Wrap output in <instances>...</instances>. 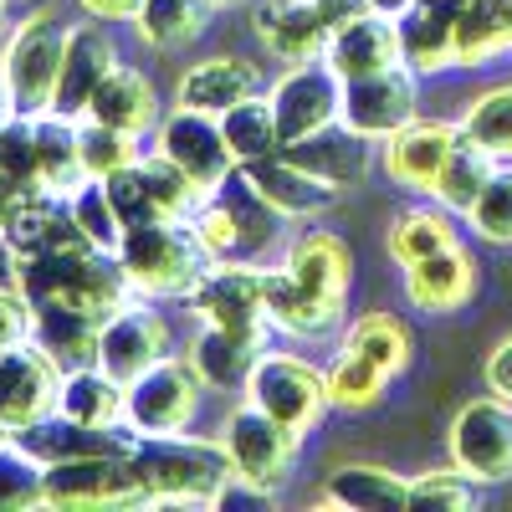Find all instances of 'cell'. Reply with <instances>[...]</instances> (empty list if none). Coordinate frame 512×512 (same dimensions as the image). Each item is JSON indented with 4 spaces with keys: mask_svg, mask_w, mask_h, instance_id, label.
<instances>
[{
    "mask_svg": "<svg viewBox=\"0 0 512 512\" xmlns=\"http://www.w3.org/2000/svg\"><path fill=\"white\" fill-rule=\"evenodd\" d=\"M67 31L72 26H62V16H52V11H31V16H21L11 26L6 47H0V72H6L11 113H21V118L52 113Z\"/></svg>",
    "mask_w": 512,
    "mask_h": 512,
    "instance_id": "4",
    "label": "cell"
},
{
    "mask_svg": "<svg viewBox=\"0 0 512 512\" xmlns=\"http://www.w3.org/2000/svg\"><path fill=\"white\" fill-rule=\"evenodd\" d=\"M36 169H41V190L72 195L88 169H82V144H77V118L62 113H36Z\"/></svg>",
    "mask_w": 512,
    "mask_h": 512,
    "instance_id": "30",
    "label": "cell"
},
{
    "mask_svg": "<svg viewBox=\"0 0 512 512\" xmlns=\"http://www.w3.org/2000/svg\"><path fill=\"white\" fill-rule=\"evenodd\" d=\"M67 205H72V221L82 226V236H88L98 251H118L123 246V216H118V205H113V195H108V185L103 180H82L72 195H67Z\"/></svg>",
    "mask_w": 512,
    "mask_h": 512,
    "instance_id": "41",
    "label": "cell"
},
{
    "mask_svg": "<svg viewBox=\"0 0 512 512\" xmlns=\"http://www.w3.org/2000/svg\"><path fill=\"white\" fill-rule=\"evenodd\" d=\"M507 11H512V0H507Z\"/></svg>",
    "mask_w": 512,
    "mask_h": 512,
    "instance_id": "59",
    "label": "cell"
},
{
    "mask_svg": "<svg viewBox=\"0 0 512 512\" xmlns=\"http://www.w3.org/2000/svg\"><path fill=\"white\" fill-rule=\"evenodd\" d=\"M256 36L277 62H318L328 52V26L313 0H256Z\"/></svg>",
    "mask_w": 512,
    "mask_h": 512,
    "instance_id": "20",
    "label": "cell"
},
{
    "mask_svg": "<svg viewBox=\"0 0 512 512\" xmlns=\"http://www.w3.org/2000/svg\"><path fill=\"white\" fill-rule=\"evenodd\" d=\"M31 297L16 287V282H0V349H11V344H26L31 338Z\"/></svg>",
    "mask_w": 512,
    "mask_h": 512,
    "instance_id": "47",
    "label": "cell"
},
{
    "mask_svg": "<svg viewBox=\"0 0 512 512\" xmlns=\"http://www.w3.org/2000/svg\"><path fill=\"white\" fill-rule=\"evenodd\" d=\"M277 108V128H282V149L318 134V128L338 123V108H344V77L328 67V57L318 62H292L277 88L267 93Z\"/></svg>",
    "mask_w": 512,
    "mask_h": 512,
    "instance_id": "12",
    "label": "cell"
},
{
    "mask_svg": "<svg viewBox=\"0 0 512 512\" xmlns=\"http://www.w3.org/2000/svg\"><path fill=\"white\" fill-rule=\"evenodd\" d=\"M77 144H82L88 180H108V175H118V169H128L139 159V134H123V128L98 123V118H77Z\"/></svg>",
    "mask_w": 512,
    "mask_h": 512,
    "instance_id": "40",
    "label": "cell"
},
{
    "mask_svg": "<svg viewBox=\"0 0 512 512\" xmlns=\"http://www.w3.org/2000/svg\"><path fill=\"white\" fill-rule=\"evenodd\" d=\"M190 308L210 328H236V333H251V338L272 333V318H267V272L251 267V262H210V272L190 292Z\"/></svg>",
    "mask_w": 512,
    "mask_h": 512,
    "instance_id": "8",
    "label": "cell"
},
{
    "mask_svg": "<svg viewBox=\"0 0 512 512\" xmlns=\"http://www.w3.org/2000/svg\"><path fill=\"white\" fill-rule=\"evenodd\" d=\"M149 502L128 456H77L47 466V507L88 512V507H134Z\"/></svg>",
    "mask_w": 512,
    "mask_h": 512,
    "instance_id": "10",
    "label": "cell"
},
{
    "mask_svg": "<svg viewBox=\"0 0 512 512\" xmlns=\"http://www.w3.org/2000/svg\"><path fill=\"white\" fill-rule=\"evenodd\" d=\"M128 461H134L149 502H216L221 487L236 477L221 436H139Z\"/></svg>",
    "mask_w": 512,
    "mask_h": 512,
    "instance_id": "2",
    "label": "cell"
},
{
    "mask_svg": "<svg viewBox=\"0 0 512 512\" xmlns=\"http://www.w3.org/2000/svg\"><path fill=\"white\" fill-rule=\"evenodd\" d=\"M472 231L492 246H512V164H497L492 180L482 185V195L466 210Z\"/></svg>",
    "mask_w": 512,
    "mask_h": 512,
    "instance_id": "43",
    "label": "cell"
},
{
    "mask_svg": "<svg viewBox=\"0 0 512 512\" xmlns=\"http://www.w3.org/2000/svg\"><path fill=\"white\" fill-rule=\"evenodd\" d=\"M328 507H349V512H405L410 507V482L390 466H369V461H349L333 466L323 497Z\"/></svg>",
    "mask_w": 512,
    "mask_h": 512,
    "instance_id": "26",
    "label": "cell"
},
{
    "mask_svg": "<svg viewBox=\"0 0 512 512\" xmlns=\"http://www.w3.org/2000/svg\"><path fill=\"white\" fill-rule=\"evenodd\" d=\"M400 47H405V67H415L420 77L431 72H446V67H461V52H456V16L420 0L410 16H400Z\"/></svg>",
    "mask_w": 512,
    "mask_h": 512,
    "instance_id": "27",
    "label": "cell"
},
{
    "mask_svg": "<svg viewBox=\"0 0 512 512\" xmlns=\"http://www.w3.org/2000/svg\"><path fill=\"white\" fill-rule=\"evenodd\" d=\"M210 195H216V200L231 210V221H236V231H241V256H246V262H251L256 251H267V246L277 241V231H282L287 216H282V210H277L262 190H256V180L246 175L241 164H236Z\"/></svg>",
    "mask_w": 512,
    "mask_h": 512,
    "instance_id": "28",
    "label": "cell"
},
{
    "mask_svg": "<svg viewBox=\"0 0 512 512\" xmlns=\"http://www.w3.org/2000/svg\"><path fill=\"white\" fill-rule=\"evenodd\" d=\"M6 441H11V431H6V425H0V446H6Z\"/></svg>",
    "mask_w": 512,
    "mask_h": 512,
    "instance_id": "57",
    "label": "cell"
},
{
    "mask_svg": "<svg viewBox=\"0 0 512 512\" xmlns=\"http://www.w3.org/2000/svg\"><path fill=\"white\" fill-rule=\"evenodd\" d=\"M487 390L502 395V400H512V333L502 338V344L492 349V359H487Z\"/></svg>",
    "mask_w": 512,
    "mask_h": 512,
    "instance_id": "48",
    "label": "cell"
},
{
    "mask_svg": "<svg viewBox=\"0 0 512 512\" xmlns=\"http://www.w3.org/2000/svg\"><path fill=\"white\" fill-rule=\"evenodd\" d=\"M313 6H318V16H323L328 31H338V26H349V21L369 16V0H313Z\"/></svg>",
    "mask_w": 512,
    "mask_h": 512,
    "instance_id": "49",
    "label": "cell"
},
{
    "mask_svg": "<svg viewBox=\"0 0 512 512\" xmlns=\"http://www.w3.org/2000/svg\"><path fill=\"white\" fill-rule=\"evenodd\" d=\"M26 195H31V190H26L21 180H6V175H0V241H6V226H11L16 205H21Z\"/></svg>",
    "mask_w": 512,
    "mask_h": 512,
    "instance_id": "51",
    "label": "cell"
},
{
    "mask_svg": "<svg viewBox=\"0 0 512 512\" xmlns=\"http://www.w3.org/2000/svg\"><path fill=\"white\" fill-rule=\"evenodd\" d=\"M384 390H390V374L374 359H364L359 349H344L328 364V400L338 410H369L384 400Z\"/></svg>",
    "mask_w": 512,
    "mask_h": 512,
    "instance_id": "38",
    "label": "cell"
},
{
    "mask_svg": "<svg viewBox=\"0 0 512 512\" xmlns=\"http://www.w3.org/2000/svg\"><path fill=\"white\" fill-rule=\"evenodd\" d=\"M472 292H477V262L472 251H461V241L405 267V297L420 313H456L472 303Z\"/></svg>",
    "mask_w": 512,
    "mask_h": 512,
    "instance_id": "21",
    "label": "cell"
},
{
    "mask_svg": "<svg viewBox=\"0 0 512 512\" xmlns=\"http://www.w3.org/2000/svg\"><path fill=\"white\" fill-rule=\"evenodd\" d=\"M241 390H246L251 405H262L267 415H277L297 436H308L313 425L328 415V405H333L328 400V369L297 359V354H267V349H262V359L251 364Z\"/></svg>",
    "mask_w": 512,
    "mask_h": 512,
    "instance_id": "6",
    "label": "cell"
},
{
    "mask_svg": "<svg viewBox=\"0 0 512 512\" xmlns=\"http://www.w3.org/2000/svg\"><path fill=\"white\" fill-rule=\"evenodd\" d=\"M415 6H420V0H369V11H374V16H390V21L410 16Z\"/></svg>",
    "mask_w": 512,
    "mask_h": 512,
    "instance_id": "52",
    "label": "cell"
},
{
    "mask_svg": "<svg viewBox=\"0 0 512 512\" xmlns=\"http://www.w3.org/2000/svg\"><path fill=\"white\" fill-rule=\"evenodd\" d=\"M169 354V328L154 308H144V297L139 303H123L108 323H103V338H98V364L128 384V379H139L149 364H159Z\"/></svg>",
    "mask_w": 512,
    "mask_h": 512,
    "instance_id": "16",
    "label": "cell"
},
{
    "mask_svg": "<svg viewBox=\"0 0 512 512\" xmlns=\"http://www.w3.org/2000/svg\"><path fill=\"white\" fill-rule=\"evenodd\" d=\"M328 67L354 82V77H374V72H390V67H405V47H400V21L390 16H359L349 26H338L328 36Z\"/></svg>",
    "mask_w": 512,
    "mask_h": 512,
    "instance_id": "19",
    "label": "cell"
},
{
    "mask_svg": "<svg viewBox=\"0 0 512 512\" xmlns=\"http://www.w3.org/2000/svg\"><path fill=\"white\" fill-rule=\"evenodd\" d=\"M0 256H6V246H0ZM0 272H11V267H0Z\"/></svg>",
    "mask_w": 512,
    "mask_h": 512,
    "instance_id": "58",
    "label": "cell"
},
{
    "mask_svg": "<svg viewBox=\"0 0 512 512\" xmlns=\"http://www.w3.org/2000/svg\"><path fill=\"white\" fill-rule=\"evenodd\" d=\"M47 507V461H36L21 441L0 446V512Z\"/></svg>",
    "mask_w": 512,
    "mask_h": 512,
    "instance_id": "39",
    "label": "cell"
},
{
    "mask_svg": "<svg viewBox=\"0 0 512 512\" xmlns=\"http://www.w3.org/2000/svg\"><path fill=\"white\" fill-rule=\"evenodd\" d=\"M6 36H11V0H0V47H6Z\"/></svg>",
    "mask_w": 512,
    "mask_h": 512,
    "instance_id": "53",
    "label": "cell"
},
{
    "mask_svg": "<svg viewBox=\"0 0 512 512\" xmlns=\"http://www.w3.org/2000/svg\"><path fill=\"white\" fill-rule=\"evenodd\" d=\"M431 6H441V11H451V16H461L466 6H472V0H431Z\"/></svg>",
    "mask_w": 512,
    "mask_h": 512,
    "instance_id": "55",
    "label": "cell"
},
{
    "mask_svg": "<svg viewBox=\"0 0 512 512\" xmlns=\"http://www.w3.org/2000/svg\"><path fill=\"white\" fill-rule=\"evenodd\" d=\"M11 118V93H6V72H0V123Z\"/></svg>",
    "mask_w": 512,
    "mask_h": 512,
    "instance_id": "54",
    "label": "cell"
},
{
    "mask_svg": "<svg viewBox=\"0 0 512 512\" xmlns=\"http://www.w3.org/2000/svg\"><path fill=\"white\" fill-rule=\"evenodd\" d=\"M384 246H390V256L400 267L420 262V256H431V251H446L456 246V226H451V210L446 205H420V210H405V216H395L390 236H384Z\"/></svg>",
    "mask_w": 512,
    "mask_h": 512,
    "instance_id": "37",
    "label": "cell"
},
{
    "mask_svg": "<svg viewBox=\"0 0 512 512\" xmlns=\"http://www.w3.org/2000/svg\"><path fill=\"white\" fill-rule=\"evenodd\" d=\"M118 67V47L108 26L93 16V21H77L67 31V52H62V77H57V98H52V113L62 118H82L98 93V82Z\"/></svg>",
    "mask_w": 512,
    "mask_h": 512,
    "instance_id": "15",
    "label": "cell"
},
{
    "mask_svg": "<svg viewBox=\"0 0 512 512\" xmlns=\"http://www.w3.org/2000/svg\"><path fill=\"white\" fill-rule=\"evenodd\" d=\"M82 118H98V123H113L123 128V134H149V128H159V93H154V82L139 72V67H113L103 82H98V93L88 103V113Z\"/></svg>",
    "mask_w": 512,
    "mask_h": 512,
    "instance_id": "25",
    "label": "cell"
},
{
    "mask_svg": "<svg viewBox=\"0 0 512 512\" xmlns=\"http://www.w3.org/2000/svg\"><path fill=\"white\" fill-rule=\"evenodd\" d=\"M221 128H226V144L236 154V164H251V159H267V154H282V128H277V108L272 98H246L236 103L231 113H221Z\"/></svg>",
    "mask_w": 512,
    "mask_h": 512,
    "instance_id": "35",
    "label": "cell"
},
{
    "mask_svg": "<svg viewBox=\"0 0 512 512\" xmlns=\"http://www.w3.org/2000/svg\"><path fill=\"white\" fill-rule=\"evenodd\" d=\"M420 72L415 67H390L374 77H354L344 82V108H338V123H349L364 139H390L395 128H405L415 118V98H420Z\"/></svg>",
    "mask_w": 512,
    "mask_h": 512,
    "instance_id": "14",
    "label": "cell"
},
{
    "mask_svg": "<svg viewBox=\"0 0 512 512\" xmlns=\"http://www.w3.org/2000/svg\"><path fill=\"white\" fill-rule=\"evenodd\" d=\"M154 149H159L169 164H180L200 195H210V190H216L231 169H236V154H231V144H226L221 118H216V113H200V108H180V103H175V113H169V118H159Z\"/></svg>",
    "mask_w": 512,
    "mask_h": 512,
    "instance_id": "11",
    "label": "cell"
},
{
    "mask_svg": "<svg viewBox=\"0 0 512 512\" xmlns=\"http://www.w3.org/2000/svg\"><path fill=\"white\" fill-rule=\"evenodd\" d=\"M190 226H195V236H200V246H205L210 262H246V256H241V231H236L231 210H226L216 195L200 200V210L190 216Z\"/></svg>",
    "mask_w": 512,
    "mask_h": 512,
    "instance_id": "46",
    "label": "cell"
},
{
    "mask_svg": "<svg viewBox=\"0 0 512 512\" xmlns=\"http://www.w3.org/2000/svg\"><path fill=\"white\" fill-rule=\"evenodd\" d=\"M77 6L98 21H134L144 11V0H77Z\"/></svg>",
    "mask_w": 512,
    "mask_h": 512,
    "instance_id": "50",
    "label": "cell"
},
{
    "mask_svg": "<svg viewBox=\"0 0 512 512\" xmlns=\"http://www.w3.org/2000/svg\"><path fill=\"white\" fill-rule=\"evenodd\" d=\"M31 308H36L31 338L62 364V374L82 369V364H98V338H103L108 318H98L88 308H72V303H31Z\"/></svg>",
    "mask_w": 512,
    "mask_h": 512,
    "instance_id": "24",
    "label": "cell"
},
{
    "mask_svg": "<svg viewBox=\"0 0 512 512\" xmlns=\"http://www.w3.org/2000/svg\"><path fill=\"white\" fill-rule=\"evenodd\" d=\"M210 11H216L210 0H144V11L134 16V31L154 52H180L205 36Z\"/></svg>",
    "mask_w": 512,
    "mask_h": 512,
    "instance_id": "32",
    "label": "cell"
},
{
    "mask_svg": "<svg viewBox=\"0 0 512 512\" xmlns=\"http://www.w3.org/2000/svg\"><path fill=\"white\" fill-rule=\"evenodd\" d=\"M477 477H466L461 466L451 461L446 472H420L410 477V507L415 512H461V507H472L477 502Z\"/></svg>",
    "mask_w": 512,
    "mask_h": 512,
    "instance_id": "44",
    "label": "cell"
},
{
    "mask_svg": "<svg viewBox=\"0 0 512 512\" xmlns=\"http://www.w3.org/2000/svg\"><path fill=\"white\" fill-rule=\"evenodd\" d=\"M57 395H62V364L41 349L36 338L0 349V425H6L11 436L26 431L31 420L52 415Z\"/></svg>",
    "mask_w": 512,
    "mask_h": 512,
    "instance_id": "13",
    "label": "cell"
},
{
    "mask_svg": "<svg viewBox=\"0 0 512 512\" xmlns=\"http://www.w3.org/2000/svg\"><path fill=\"white\" fill-rule=\"evenodd\" d=\"M456 139H461V128H451V123L410 118L405 128H395V134L384 139V175H390L395 185H405V190L431 195L451 149H456Z\"/></svg>",
    "mask_w": 512,
    "mask_h": 512,
    "instance_id": "17",
    "label": "cell"
},
{
    "mask_svg": "<svg viewBox=\"0 0 512 512\" xmlns=\"http://www.w3.org/2000/svg\"><path fill=\"white\" fill-rule=\"evenodd\" d=\"M282 154H287L292 164H303L308 175L338 185V190L364 185V180H369V169H374V139L354 134L349 123H328V128H318V134L287 144Z\"/></svg>",
    "mask_w": 512,
    "mask_h": 512,
    "instance_id": "18",
    "label": "cell"
},
{
    "mask_svg": "<svg viewBox=\"0 0 512 512\" xmlns=\"http://www.w3.org/2000/svg\"><path fill=\"white\" fill-rule=\"evenodd\" d=\"M221 441L231 451V466H236V477L256 482V487H272L282 492L287 477H292V466H297V431H287V425L277 415H267L262 405H251L241 400L226 425H221Z\"/></svg>",
    "mask_w": 512,
    "mask_h": 512,
    "instance_id": "7",
    "label": "cell"
},
{
    "mask_svg": "<svg viewBox=\"0 0 512 512\" xmlns=\"http://www.w3.org/2000/svg\"><path fill=\"white\" fill-rule=\"evenodd\" d=\"M246 175L256 180V190H262L287 221H313V216H328V210L338 205V185H328V180H318V175H308L303 164H292L287 154H267V159H251V164H241Z\"/></svg>",
    "mask_w": 512,
    "mask_h": 512,
    "instance_id": "22",
    "label": "cell"
},
{
    "mask_svg": "<svg viewBox=\"0 0 512 512\" xmlns=\"http://www.w3.org/2000/svg\"><path fill=\"white\" fill-rule=\"evenodd\" d=\"M451 461L466 477L487 482H512V400L482 395L472 405H461L451 420Z\"/></svg>",
    "mask_w": 512,
    "mask_h": 512,
    "instance_id": "9",
    "label": "cell"
},
{
    "mask_svg": "<svg viewBox=\"0 0 512 512\" xmlns=\"http://www.w3.org/2000/svg\"><path fill=\"white\" fill-rule=\"evenodd\" d=\"M118 262L134 282L139 297H190L195 282L210 272V256L195 236L190 221H144V226H128L123 246H118Z\"/></svg>",
    "mask_w": 512,
    "mask_h": 512,
    "instance_id": "3",
    "label": "cell"
},
{
    "mask_svg": "<svg viewBox=\"0 0 512 512\" xmlns=\"http://www.w3.org/2000/svg\"><path fill=\"white\" fill-rule=\"evenodd\" d=\"M456 128H461V123H456ZM492 169H497V154L482 149L472 134H461L456 149H451V159H446V169H441V180H436V190H431V200L446 205L451 216H466V210H472V200L482 195V185L492 180Z\"/></svg>",
    "mask_w": 512,
    "mask_h": 512,
    "instance_id": "33",
    "label": "cell"
},
{
    "mask_svg": "<svg viewBox=\"0 0 512 512\" xmlns=\"http://www.w3.org/2000/svg\"><path fill=\"white\" fill-rule=\"evenodd\" d=\"M456 52H461V67H477V62H492V57L512 52L507 0H472V6L456 16Z\"/></svg>",
    "mask_w": 512,
    "mask_h": 512,
    "instance_id": "34",
    "label": "cell"
},
{
    "mask_svg": "<svg viewBox=\"0 0 512 512\" xmlns=\"http://www.w3.org/2000/svg\"><path fill=\"white\" fill-rule=\"evenodd\" d=\"M0 175L21 180L26 190H41V169H36V123L11 113L0 123Z\"/></svg>",
    "mask_w": 512,
    "mask_h": 512,
    "instance_id": "45",
    "label": "cell"
},
{
    "mask_svg": "<svg viewBox=\"0 0 512 512\" xmlns=\"http://www.w3.org/2000/svg\"><path fill=\"white\" fill-rule=\"evenodd\" d=\"M210 6H216V11H226V6H246V0H210Z\"/></svg>",
    "mask_w": 512,
    "mask_h": 512,
    "instance_id": "56",
    "label": "cell"
},
{
    "mask_svg": "<svg viewBox=\"0 0 512 512\" xmlns=\"http://www.w3.org/2000/svg\"><path fill=\"white\" fill-rule=\"evenodd\" d=\"M262 349H267V338H251V333H236V328H200V338H195V349H190V359H195V369H200V379L210 384V390H236V384H246V374H251V364L262 359Z\"/></svg>",
    "mask_w": 512,
    "mask_h": 512,
    "instance_id": "29",
    "label": "cell"
},
{
    "mask_svg": "<svg viewBox=\"0 0 512 512\" xmlns=\"http://www.w3.org/2000/svg\"><path fill=\"white\" fill-rule=\"evenodd\" d=\"M210 384L200 379L195 359L164 354L159 364H149L139 379L123 384V420L134 436H175L190 431V420L200 415Z\"/></svg>",
    "mask_w": 512,
    "mask_h": 512,
    "instance_id": "5",
    "label": "cell"
},
{
    "mask_svg": "<svg viewBox=\"0 0 512 512\" xmlns=\"http://www.w3.org/2000/svg\"><path fill=\"white\" fill-rule=\"evenodd\" d=\"M461 134H472L497 159H512V82L507 88H487L472 108L461 113Z\"/></svg>",
    "mask_w": 512,
    "mask_h": 512,
    "instance_id": "42",
    "label": "cell"
},
{
    "mask_svg": "<svg viewBox=\"0 0 512 512\" xmlns=\"http://www.w3.org/2000/svg\"><path fill=\"white\" fill-rule=\"evenodd\" d=\"M344 349H359L364 359H374L384 374L395 379V374H405V364L415 354V338H410V328L395 313H364V318L349 323Z\"/></svg>",
    "mask_w": 512,
    "mask_h": 512,
    "instance_id": "36",
    "label": "cell"
},
{
    "mask_svg": "<svg viewBox=\"0 0 512 512\" xmlns=\"http://www.w3.org/2000/svg\"><path fill=\"white\" fill-rule=\"evenodd\" d=\"M262 93V72H256L246 57H205L195 67H185L175 103L180 108H200V113H231L236 103Z\"/></svg>",
    "mask_w": 512,
    "mask_h": 512,
    "instance_id": "23",
    "label": "cell"
},
{
    "mask_svg": "<svg viewBox=\"0 0 512 512\" xmlns=\"http://www.w3.org/2000/svg\"><path fill=\"white\" fill-rule=\"evenodd\" d=\"M354 282V251L338 231H303L287 262L267 272V318L287 338H323L338 328Z\"/></svg>",
    "mask_w": 512,
    "mask_h": 512,
    "instance_id": "1",
    "label": "cell"
},
{
    "mask_svg": "<svg viewBox=\"0 0 512 512\" xmlns=\"http://www.w3.org/2000/svg\"><path fill=\"white\" fill-rule=\"evenodd\" d=\"M57 415L82 420V425H128L123 420V384L103 364L67 369L62 374V395H57Z\"/></svg>",
    "mask_w": 512,
    "mask_h": 512,
    "instance_id": "31",
    "label": "cell"
}]
</instances>
